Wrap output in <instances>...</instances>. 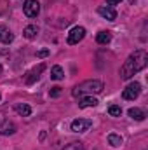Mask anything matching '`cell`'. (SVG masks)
Masks as SVG:
<instances>
[{
  "instance_id": "cell-1",
  "label": "cell",
  "mask_w": 148,
  "mask_h": 150,
  "mask_svg": "<svg viewBox=\"0 0 148 150\" xmlns=\"http://www.w3.org/2000/svg\"><path fill=\"white\" fill-rule=\"evenodd\" d=\"M147 63H148V52L147 51H145V49L134 51V52L124 61V65H122V68H120V79H122V80H129L131 77H134L138 72H141V70L147 67Z\"/></svg>"
},
{
  "instance_id": "cell-2",
  "label": "cell",
  "mask_w": 148,
  "mask_h": 150,
  "mask_svg": "<svg viewBox=\"0 0 148 150\" xmlns=\"http://www.w3.org/2000/svg\"><path fill=\"white\" fill-rule=\"evenodd\" d=\"M105 89V84L101 80H96V79H91V80H84L80 82L78 86H75L72 94L75 98H82V96H92V94H99L101 91Z\"/></svg>"
},
{
  "instance_id": "cell-3",
  "label": "cell",
  "mask_w": 148,
  "mask_h": 150,
  "mask_svg": "<svg viewBox=\"0 0 148 150\" xmlns=\"http://www.w3.org/2000/svg\"><path fill=\"white\" fill-rule=\"evenodd\" d=\"M141 93V84L140 82H131L124 91H122V98L124 100H129V101H134Z\"/></svg>"
},
{
  "instance_id": "cell-4",
  "label": "cell",
  "mask_w": 148,
  "mask_h": 150,
  "mask_svg": "<svg viewBox=\"0 0 148 150\" xmlns=\"http://www.w3.org/2000/svg\"><path fill=\"white\" fill-rule=\"evenodd\" d=\"M23 12L28 18H37L38 12H40V4L37 0H26L25 5H23Z\"/></svg>"
},
{
  "instance_id": "cell-5",
  "label": "cell",
  "mask_w": 148,
  "mask_h": 150,
  "mask_svg": "<svg viewBox=\"0 0 148 150\" xmlns=\"http://www.w3.org/2000/svg\"><path fill=\"white\" fill-rule=\"evenodd\" d=\"M84 37H85V28L84 26H75V28L70 30V33H68V44L70 45H75V44H78Z\"/></svg>"
},
{
  "instance_id": "cell-6",
  "label": "cell",
  "mask_w": 148,
  "mask_h": 150,
  "mask_svg": "<svg viewBox=\"0 0 148 150\" xmlns=\"http://www.w3.org/2000/svg\"><path fill=\"white\" fill-rule=\"evenodd\" d=\"M91 126H92L91 119H75L72 122V131L73 133H85Z\"/></svg>"
},
{
  "instance_id": "cell-7",
  "label": "cell",
  "mask_w": 148,
  "mask_h": 150,
  "mask_svg": "<svg viewBox=\"0 0 148 150\" xmlns=\"http://www.w3.org/2000/svg\"><path fill=\"white\" fill-rule=\"evenodd\" d=\"M44 70H45V63H40L38 67L33 68V70H30V72H28V77H26V84H28V86H32L38 77H40V74H42Z\"/></svg>"
},
{
  "instance_id": "cell-8",
  "label": "cell",
  "mask_w": 148,
  "mask_h": 150,
  "mask_svg": "<svg viewBox=\"0 0 148 150\" xmlns=\"http://www.w3.org/2000/svg\"><path fill=\"white\" fill-rule=\"evenodd\" d=\"M98 12L105 18V19H108V21H115L117 19V11L110 7V5H101V7H98Z\"/></svg>"
},
{
  "instance_id": "cell-9",
  "label": "cell",
  "mask_w": 148,
  "mask_h": 150,
  "mask_svg": "<svg viewBox=\"0 0 148 150\" xmlns=\"http://www.w3.org/2000/svg\"><path fill=\"white\" fill-rule=\"evenodd\" d=\"M12 40H14V35H12V32H11L7 26L0 25V42H2V44H11Z\"/></svg>"
},
{
  "instance_id": "cell-10",
  "label": "cell",
  "mask_w": 148,
  "mask_h": 150,
  "mask_svg": "<svg viewBox=\"0 0 148 150\" xmlns=\"http://www.w3.org/2000/svg\"><path fill=\"white\" fill-rule=\"evenodd\" d=\"M99 101L94 96H82L78 101V108H89V107H96Z\"/></svg>"
},
{
  "instance_id": "cell-11",
  "label": "cell",
  "mask_w": 148,
  "mask_h": 150,
  "mask_svg": "<svg viewBox=\"0 0 148 150\" xmlns=\"http://www.w3.org/2000/svg\"><path fill=\"white\" fill-rule=\"evenodd\" d=\"M16 133V126L9 120H5L4 124H0V134H14Z\"/></svg>"
},
{
  "instance_id": "cell-12",
  "label": "cell",
  "mask_w": 148,
  "mask_h": 150,
  "mask_svg": "<svg viewBox=\"0 0 148 150\" xmlns=\"http://www.w3.org/2000/svg\"><path fill=\"white\" fill-rule=\"evenodd\" d=\"M16 112L19 113L21 117H30V113H32V107L26 105V103H18V105H16Z\"/></svg>"
},
{
  "instance_id": "cell-13",
  "label": "cell",
  "mask_w": 148,
  "mask_h": 150,
  "mask_svg": "<svg viewBox=\"0 0 148 150\" xmlns=\"http://www.w3.org/2000/svg\"><path fill=\"white\" fill-rule=\"evenodd\" d=\"M129 117L131 119H134V120H145V117H147V113L143 112L141 108H129Z\"/></svg>"
},
{
  "instance_id": "cell-14",
  "label": "cell",
  "mask_w": 148,
  "mask_h": 150,
  "mask_svg": "<svg viewBox=\"0 0 148 150\" xmlns=\"http://www.w3.org/2000/svg\"><path fill=\"white\" fill-rule=\"evenodd\" d=\"M65 77V72H63V68L59 67V65H54L52 68H51V79L52 80H61Z\"/></svg>"
},
{
  "instance_id": "cell-15",
  "label": "cell",
  "mask_w": 148,
  "mask_h": 150,
  "mask_svg": "<svg viewBox=\"0 0 148 150\" xmlns=\"http://www.w3.org/2000/svg\"><path fill=\"white\" fill-rule=\"evenodd\" d=\"M122 136L120 134H115V133H111V134H108V143H110L111 147H120L122 145Z\"/></svg>"
},
{
  "instance_id": "cell-16",
  "label": "cell",
  "mask_w": 148,
  "mask_h": 150,
  "mask_svg": "<svg viewBox=\"0 0 148 150\" xmlns=\"http://www.w3.org/2000/svg\"><path fill=\"white\" fill-rule=\"evenodd\" d=\"M110 40H111L110 32H99V33L96 35V42H98V44H108Z\"/></svg>"
},
{
  "instance_id": "cell-17",
  "label": "cell",
  "mask_w": 148,
  "mask_h": 150,
  "mask_svg": "<svg viewBox=\"0 0 148 150\" xmlns=\"http://www.w3.org/2000/svg\"><path fill=\"white\" fill-rule=\"evenodd\" d=\"M38 33V28L35 26V25H30V26H26L25 28V32H23V35L26 38H35Z\"/></svg>"
},
{
  "instance_id": "cell-18",
  "label": "cell",
  "mask_w": 148,
  "mask_h": 150,
  "mask_svg": "<svg viewBox=\"0 0 148 150\" xmlns=\"http://www.w3.org/2000/svg\"><path fill=\"white\" fill-rule=\"evenodd\" d=\"M108 113H110L111 117H120L122 108H120L118 105H110V107H108Z\"/></svg>"
},
{
  "instance_id": "cell-19",
  "label": "cell",
  "mask_w": 148,
  "mask_h": 150,
  "mask_svg": "<svg viewBox=\"0 0 148 150\" xmlns=\"http://www.w3.org/2000/svg\"><path fill=\"white\" fill-rule=\"evenodd\" d=\"M63 150H84V145L80 143V142H73V143H70V145H66Z\"/></svg>"
},
{
  "instance_id": "cell-20",
  "label": "cell",
  "mask_w": 148,
  "mask_h": 150,
  "mask_svg": "<svg viewBox=\"0 0 148 150\" xmlns=\"http://www.w3.org/2000/svg\"><path fill=\"white\" fill-rule=\"evenodd\" d=\"M59 94H61V87H58V86L56 87H51V96L52 98H58Z\"/></svg>"
},
{
  "instance_id": "cell-21",
  "label": "cell",
  "mask_w": 148,
  "mask_h": 150,
  "mask_svg": "<svg viewBox=\"0 0 148 150\" xmlns=\"http://www.w3.org/2000/svg\"><path fill=\"white\" fill-rule=\"evenodd\" d=\"M49 54H51L49 49H40V51H37V58H45V56H49Z\"/></svg>"
},
{
  "instance_id": "cell-22",
  "label": "cell",
  "mask_w": 148,
  "mask_h": 150,
  "mask_svg": "<svg viewBox=\"0 0 148 150\" xmlns=\"http://www.w3.org/2000/svg\"><path fill=\"white\" fill-rule=\"evenodd\" d=\"M122 0H106V4L110 5V7H113V5H117V4H120Z\"/></svg>"
},
{
  "instance_id": "cell-23",
  "label": "cell",
  "mask_w": 148,
  "mask_h": 150,
  "mask_svg": "<svg viewBox=\"0 0 148 150\" xmlns=\"http://www.w3.org/2000/svg\"><path fill=\"white\" fill-rule=\"evenodd\" d=\"M2 72H4V68H2V65H0V75H2Z\"/></svg>"
},
{
  "instance_id": "cell-24",
  "label": "cell",
  "mask_w": 148,
  "mask_h": 150,
  "mask_svg": "<svg viewBox=\"0 0 148 150\" xmlns=\"http://www.w3.org/2000/svg\"><path fill=\"white\" fill-rule=\"evenodd\" d=\"M0 98H2V96H0Z\"/></svg>"
}]
</instances>
